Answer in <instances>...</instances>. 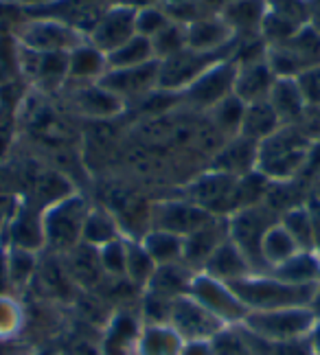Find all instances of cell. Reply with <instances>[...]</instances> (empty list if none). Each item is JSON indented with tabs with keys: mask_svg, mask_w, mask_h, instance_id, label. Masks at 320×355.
I'll use <instances>...</instances> for the list:
<instances>
[{
	"mask_svg": "<svg viewBox=\"0 0 320 355\" xmlns=\"http://www.w3.org/2000/svg\"><path fill=\"white\" fill-rule=\"evenodd\" d=\"M180 355H213L211 340H191L180 349Z\"/></svg>",
	"mask_w": 320,
	"mask_h": 355,
	"instance_id": "51",
	"label": "cell"
},
{
	"mask_svg": "<svg viewBox=\"0 0 320 355\" xmlns=\"http://www.w3.org/2000/svg\"><path fill=\"white\" fill-rule=\"evenodd\" d=\"M145 250L149 257L154 259L156 266H167V263H180L185 252V237L167 233V230H156L149 228L147 233L141 237Z\"/></svg>",
	"mask_w": 320,
	"mask_h": 355,
	"instance_id": "38",
	"label": "cell"
},
{
	"mask_svg": "<svg viewBox=\"0 0 320 355\" xmlns=\"http://www.w3.org/2000/svg\"><path fill=\"white\" fill-rule=\"evenodd\" d=\"M268 101L274 107V112L279 114L283 125H296V121H301L308 110L296 81L292 77H276Z\"/></svg>",
	"mask_w": 320,
	"mask_h": 355,
	"instance_id": "30",
	"label": "cell"
},
{
	"mask_svg": "<svg viewBox=\"0 0 320 355\" xmlns=\"http://www.w3.org/2000/svg\"><path fill=\"white\" fill-rule=\"evenodd\" d=\"M301 248L296 245V241L292 239V235L281 226V222L276 220L263 235L261 241V259H263V266L266 270H274L279 268L281 263H285L287 259H292Z\"/></svg>",
	"mask_w": 320,
	"mask_h": 355,
	"instance_id": "36",
	"label": "cell"
},
{
	"mask_svg": "<svg viewBox=\"0 0 320 355\" xmlns=\"http://www.w3.org/2000/svg\"><path fill=\"white\" fill-rule=\"evenodd\" d=\"M266 60L276 77L292 79L308 68L320 66V29L314 22L303 24L285 42L270 44Z\"/></svg>",
	"mask_w": 320,
	"mask_h": 355,
	"instance_id": "6",
	"label": "cell"
},
{
	"mask_svg": "<svg viewBox=\"0 0 320 355\" xmlns=\"http://www.w3.org/2000/svg\"><path fill=\"white\" fill-rule=\"evenodd\" d=\"M237 44L235 33L219 13H206L187 24V46L193 51H224Z\"/></svg>",
	"mask_w": 320,
	"mask_h": 355,
	"instance_id": "21",
	"label": "cell"
},
{
	"mask_svg": "<svg viewBox=\"0 0 320 355\" xmlns=\"http://www.w3.org/2000/svg\"><path fill=\"white\" fill-rule=\"evenodd\" d=\"M154 49H151V40L143 35H134L130 42H125L117 51L108 53V68H132L147 62H154Z\"/></svg>",
	"mask_w": 320,
	"mask_h": 355,
	"instance_id": "42",
	"label": "cell"
},
{
	"mask_svg": "<svg viewBox=\"0 0 320 355\" xmlns=\"http://www.w3.org/2000/svg\"><path fill=\"white\" fill-rule=\"evenodd\" d=\"M189 296L196 298L202 307H206L224 324H239L248 316V309L242 300L230 290L228 283H221L213 277L198 272L191 281Z\"/></svg>",
	"mask_w": 320,
	"mask_h": 355,
	"instance_id": "11",
	"label": "cell"
},
{
	"mask_svg": "<svg viewBox=\"0 0 320 355\" xmlns=\"http://www.w3.org/2000/svg\"><path fill=\"white\" fill-rule=\"evenodd\" d=\"M143 322L132 313H117L108 322L106 338H103V353L106 355H130L136 351L138 336H141Z\"/></svg>",
	"mask_w": 320,
	"mask_h": 355,
	"instance_id": "28",
	"label": "cell"
},
{
	"mask_svg": "<svg viewBox=\"0 0 320 355\" xmlns=\"http://www.w3.org/2000/svg\"><path fill=\"white\" fill-rule=\"evenodd\" d=\"M281 226L292 235L301 250H314V222L308 204L289 207L281 215Z\"/></svg>",
	"mask_w": 320,
	"mask_h": 355,
	"instance_id": "40",
	"label": "cell"
},
{
	"mask_svg": "<svg viewBox=\"0 0 320 355\" xmlns=\"http://www.w3.org/2000/svg\"><path fill=\"white\" fill-rule=\"evenodd\" d=\"M303 3H310V0H303Z\"/></svg>",
	"mask_w": 320,
	"mask_h": 355,
	"instance_id": "61",
	"label": "cell"
},
{
	"mask_svg": "<svg viewBox=\"0 0 320 355\" xmlns=\"http://www.w3.org/2000/svg\"><path fill=\"white\" fill-rule=\"evenodd\" d=\"M40 254L22 248H11L7 245V266H9V279L13 290H24L33 283L40 266Z\"/></svg>",
	"mask_w": 320,
	"mask_h": 355,
	"instance_id": "41",
	"label": "cell"
},
{
	"mask_svg": "<svg viewBox=\"0 0 320 355\" xmlns=\"http://www.w3.org/2000/svg\"><path fill=\"white\" fill-rule=\"evenodd\" d=\"M75 187L71 184V180L58 169H42L35 173L33 178V193H31V202L37 204V207L44 211L53 204L62 202L64 198L73 196Z\"/></svg>",
	"mask_w": 320,
	"mask_h": 355,
	"instance_id": "34",
	"label": "cell"
},
{
	"mask_svg": "<svg viewBox=\"0 0 320 355\" xmlns=\"http://www.w3.org/2000/svg\"><path fill=\"white\" fill-rule=\"evenodd\" d=\"M110 5H123V0H110Z\"/></svg>",
	"mask_w": 320,
	"mask_h": 355,
	"instance_id": "60",
	"label": "cell"
},
{
	"mask_svg": "<svg viewBox=\"0 0 320 355\" xmlns=\"http://www.w3.org/2000/svg\"><path fill=\"white\" fill-rule=\"evenodd\" d=\"M310 309L314 311L316 318H320V283L316 285V292H314V298H312V303H310Z\"/></svg>",
	"mask_w": 320,
	"mask_h": 355,
	"instance_id": "57",
	"label": "cell"
},
{
	"mask_svg": "<svg viewBox=\"0 0 320 355\" xmlns=\"http://www.w3.org/2000/svg\"><path fill=\"white\" fill-rule=\"evenodd\" d=\"M268 9V0H233L219 11V16L233 29L235 40H255L261 37V26Z\"/></svg>",
	"mask_w": 320,
	"mask_h": 355,
	"instance_id": "22",
	"label": "cell"
},
{
	"mask_svg": "<svg viewBox=\"0 0 320 355\" xmlns=\"http://www.w3.org/2000/svg\"><path fill=\"white\" fill-rule=\"evenodd\" d=\"M257 149L259 143L248 141L244 136H235L213 158V169L244 178L257 169Z\"/></svg>",
	"mask_w": 320,
	"mask_h": 355,
	"instance_id": "27",
	"label": "cell"
},
{
	"mask_svg": "<svg viewBox=\"0 0 320 355\" xmlns=\"http://www.w3.org/2000/svg\"><path fill=\"white\" fill-rule=\"evenodd\" d=\"M151 49H154V58L158 62L185 51L187 49V24L171 20L162 31H158L151 37Z\"/></svg>",
	"mask_w": 320,
	"mask_h": 355,
	"instance_id": "43",
	"label": "cell"
},
{
	"mask_svg": "<svg viewBox=\"0 0 320 355\" xmlns=\"http://www.w3.org/2000/svg\"><path fill=\"white\" fill-rule=\"evenodd\" d=\"M314 152V143L296 125H283L257 149V169L270 182H289L305 169Z\"/></svg>",
	"mask_w": 320,
	"mask_h": 355,
	"instance_id": "1",
	"label": "cell"
},
{
	"mask_svg": "<svg viewBox=\"0 0 320 355\" xmlns=\"http://www.w3.org/2000/svg\"><path fill=\"white\" fill-rule=\"evenodd\" d=\"M123 237H125L123 228L112 211L108 207H90L86 222H83V233H81L83 243L101 248V245L112 243Z\"/></svg>",
	"mask_w": 320,
	"mask_h": 355,
	"instance_id": "31",
	"label": "cell"
},
{
	"mask_svg": "<svg viewBox=\"0 0 320 355\" xmlns=\"http://www.w3.org/2000/svg\"><path fill=\"white\" fill-rule=\"evenodd\" d=\"M215 220V215L206 213L204 209L196 207L193 202L180 198V200H158L151 202L149 209V228L167 230L180 237L191 235L193 230Z\"/></svg>",
	"mask_w": 320,
	"mask_h": 355,
	"instance_id": "13",
	"label": "cell"
},
{
	"mask_svg": "<svg viewBox=\"0 0 320 355\" xmlns=\"http://www.w3.org/2000/svg\"><path fill=\"white\" fill-rule=\"evenodd\" d=\"M29 355H58V353L51 351V349H42V351H31Z\"/></svg>",
	"mask_w": 320,
	"mask_h": 355,
	"instance_id": "58",
	"label": "cell"
},
{
	"mask_svg": "<svg viewBox=\"0 0 320 355\" xmlns=\"http://www.w3.org/2000/svg\"><path fill=\"white\" fill-rule=\"evenodd\" d=\"M169 22H171V18L167 16V11L162 7L141 9V11H136V35H143V37L151 40Z\"/></svg>",
	"mask_w": 320,
	"mask_h": 355,
	"instance_id": "48",
	"label": "cell"
},
{
	"mask_svg": "<svg viewBox=\"0 0 320 355\" xmlns=\"http://www.w3.org/2000/svg\"><path fill=\"white\" fill-rule=\"evenodd\" d=\"M274 81H276V75L266 58L237 62V75H235L233 94L239 97L246 105L257 103V101H268Z\"/></svg>",
	"mask_w": 320,
	"mask_h": 355,
	"instance_id": "19",
	"label": "cell"
},
{
	"mask_svg": "<svg viewBox=\"0 0 320 355\" xmlns=\"http://www.w3.org/2000/svg\"><path fill=\"white\" fill-rule=\"evenodd\" d=\"M0 3L16 7V9L24 11L26 16H29V13H33V11H37V9H42V7H47V5L51 3V0H0Z\"/></svg>",
	"mask_w": 320,
	"mask_h": 355,
	"instance_id": "52",
	"label": "cell"
},
{
	"mask_svg": "<svg viewBox=\"0 0 320 355\" xmlns=\"http://www.w3.org/2000/svg\"><path fill=\"white\" fill-rule=\"evenodd\" d=\"M310 213H312V222H314V250L320 254V200L308 202Z\"/></svg>",
	"mask_w": 320,
	"mask_h": 355,
	"instance_id": "53",
	"label": "cell"
},
{
	"mask_svg": "<svg viewBox=\"0 0 320 355\" xmlns=\"http://www.w3.org/2000/svg\"><path fill=\"white\" fill-rule=\"evenodd\" d=\"M136 35V9L128 5H110L96 22L88 42L101 53H112Z\"/></svg>",
	"mask_w": 320,
	"mask_h": 355,
	"instance_id": "16",
	"label": "cell"
},
{
	"mask_svg": "<svg viewBox=\"0 0 320 355\" xmlns=\"http://www.w3.org/2000/svg\"><path fill=\"white\" fill-rule=\"evenodd\" d=\"M5 222H7V220H5L3 215H0V241H3V228H5Z\"/></svg>",
	"mask_w": 320,
	"mask_h": 355,
	"instance_id": "59",
	"label": "cell"
},
{
	"mask_svg": "<svg viewBox=\"0 0 320 355\" xmlns=\"http://www.w3.org/2000/svg\"><path fill=\"white\" fill-rule=\"evenodd\" d=\"M31 351L24 349L16 340H3L0 338V355H29Z\"/></svg>",
	"mask_w": 320,
	"mask_h": 355,
	"instance_id": "54",
	"label": "cell"
},
{
	"mask_svg": "<svg viewBox=\"0 0 320 355\" xmlns=\"http://www.w3.org/2000/svg\"><path fill=\"white\" fill-rule=\"evenodd\" d=\"M198 272L191 270L185 261L180 263H167V266H158L154 277L149 279L147 283V292H154L160 294L165 298H180V296H187L189 288H191V281L196 277Z\"/></svg>",
	"mask_w": 320,
	"mask_h": 355,
	"instance_id": "29",
	"label": "cell"
},
{
	"mask_svg": "<svg viewBox=\"0 0 320 355\" xmlns=\"http://www.w3.org/2000/svg\"><path fill=\"white\" fill-rule=\"evenodd\" d=\"M281 128H283V123H281L279 114L274 112L270 101H257V103L246 105L239 136H244V139L253 141V143H261Z\"/></svg>",
	"mask_w": 320,
	"mask_h": 355,
	"instance_id": "32",
	"label": "cell"
},
{
	"mask_svg": "<svg viewBox=\"0 0 320 355\" xmlns=\"http://www.w3.org/2000/svg\"><path fill=\"white\" fill-rule=\"evenodd\" d=\"M13 285L9 279V266H7V243L0 241V296H11Z\"/></svg>",
	"mask_w": 320,
	"mask_h": 355,
	"instance_id": "50",
	"label": "cell"
},
{
	"mask_svg": "<svg viewBox=\"0 0 320 355\" xmlns=\"http://www.w3.org/2000/svg\"><path fill=\"white\" fill-rule=\"evenodd\" d=\"M16 40L22 46L37 53H71L88 37L55 18L26 16V20L18 26Z\"/></svg>",
	"mask_w": 320,
	"mask_h": 355,
	"instance_id": "10",
	"label": "cell"
},
{
	"mask_svg": "<svg viewBox=\"0 0 320 355\" xmlns=\"http://www.w3.org/2000/svg\"><path fill=\"white\" fill-rule=\"evenodd\" d=\"M235 75H237V62H235V58L217 62L193 81L189 88L180 92L183 107L196 114H206L215 103L233 94Z\"/></svg>",
	"mask_w": 320,
	"mask_h": 355,
	"instance_id": "9",
	"label": "cell"
},
{
	"mask_svg": "<svg viewBox=\"0 0 320 355\" xmlns=\"http://www.w3.org/2000/svg\"><path fill=\"white\" fill-rule=\"evenodd\" d=\"M270 275L292 285H316L320 283V254L316 250H298Z\"/></svg>",
	"mask_w": 320,
	"mask_h": 355,
	"instance_id": "33",
	"label": "cell"
},
{
	"mask_svg": "<svg viewBox=\"0 0 320 355\" xmlns=\"http://www.w3.org/2000/svg\"><path fill=\"white\" fill-rule=\"evenodd\" d=\"M244 112H246V103L239 97H235V94H228L226 99L215 103L204 116L221 136H224V139L230 141L235 136H239Z\"/></svg>",
	"mask_w": 320,
	"mask_h": 355,
	"instance_id": "39",
	"label": "cell"
},
{
	"mask_svg": "<svg viewBox=\"0 0 320 355\" xmlns=\"http://www.w3.org/2000/svg\"><path fill=\"white\" fill-rule=\"evenodd\" d=\"M171 307H174L171 298H165L160 294L143 290L141 322L143 324H169V320H171Z\"/></svg>",
	"mask_w": 320,
	"mask_h": 355,
	"instance_id": "45",
	"label": "cell"
},
{
	"mask_svg": "<svg viewBox=\"0 0 320 355\" xmlns=\"http://www.w3.org/2000/svg\"><path fill=\"white\" fill-rule=\"evenodd\" d=\"M235 49H237V44L230 46V49H224V51L204 53V51H193L187 46L185 51H180V53H176V55L160 62L158 88L169 90V92H183L202 73H206L211 66H215L221 60L235 58Z\"/></svg>",
	"mask_w": 320,
	"mask_h": 355,
	"instance_id": "8",
	"label": "cell"
},
{
	"mask_svg": "<svg viewBox=\"0 0 320 355\" xmlns=\"http://www.w3.org/2000/svg\"><path fill=\"white\" fill-rule=\"evenodd\" d=\"M99 259L106 279H125V237L101 245Z\"/></svg>",
	"mask_w": 320,
	"mask_h": 355,
	"instance_id": "46",
	"label": "cell"
},
{
	"mask_svg": "<svg viewBox=\"0 0 320 355\" xmlns=\"http://www.w3.org/2000/svg\"><path fill=\"white\" fill-rule=\"evenodd\" d=\"M169 327L185 343H191V340H213L226 324L187 294L174 300Z\"/></svg>",
	"mask_w": 320,
	"mask_h": 355,
	"instance_id": "15",
	"label": "cell"
},
{
	"mask_svg": "<svg viewBox=\"0 0 320 355\" xmlns=\"http://www.w3.org/2000/svg\"><path fill=\"white\" fill-rule=\"evenodd\" d=\"M316 285H292L266 272V275H250L230 283V290L237 294L248 311H270L285 307H310Z\"/></svg>",
	"mask_w": 320,
	"mask_h": 355,
	"instance_id": "2",
	"label": "cell"
},
{
	"mask_svg": "<svg viewBox=\"0 0 320 355\" xmlns=\"http://www.w3.org/2000/svg\"><path fill=\"white\" fill-rule=\"evenodd\" d=\"M296 86L303 94V101L308 107H320V66L308 68L294 77Z\"/></svg>",
	"mask_w": 320,
	"mask_h": 355,
	"instance_id": "49",
	"label": "cell"
},
{
	"mask_svg": "<svg viewBox=\"0 0 320 355\" xmlns=\"http://www.w3.org/2000/svg\"><path fill=\"white\" fill-rule=\"evenodd\" d=\"M62 259H64L68 275H71L77 288L92 290L106 279L103 268H101V259H99V248H94V245H88L81 241L73 250L62 254Z\"/></svg>",
	"mask_w": 320,
	"mask_h": 355,
	"instance_id": "24",
	"label": "cell"
},
{
	"mask_svg": "<svg viewBox=\"0 0 320 355\" xmlns=\"http://www.w3.org/2000/svg\"><path fill=\"white\" fill-rule=\"evenodd\" d=\"M228 239V222L226 217H215L208 224L200 226L198 230H193L191 235L185 237V252L183 261L196 272H202L204 263L208 261L221 241Z\"/></svg>",
	"mask_w": 320,
	"mask_h": 355,
	"instance_id": "20",
	"label": "cell"
},
{
	"mask_svg": "<svg viewBox=\"0 0 320 355\" xmlns=\"http://www.w3.org/2000/svg\"><path fill=\"white\" fill-rule=\"evenodd\" d=\"M156 268V261L149 257L141 239L125 237V281H130L138 290H145Z\"/></svg>",
	"mask_w": 320,
	"mask_h": 355,
	"instance_id": "37",
	"label": "cell"
},
{
	"mask_svg": "<svg viewBox=\"0 0 320 355\" xmlns=\"http://www.w3.org/2000/svg\"><path fill=\"white\" fill-rule=\"evenodd\" d=\"M228 222V239L237 245L242 254L248 259L250 268L255 270V275H266V266L261 259V241L266 230L276 222L270 217V211H266L263 204H255V207H244L235 211Z\"/></svg>",
	"mask_w": 320,
	"mask_h": 355,
	"instance_id": "7",
	"label": "cell"
},
{
	"mask_svg": "<svg viewBox=\"0 0 320 355\" xmlns=\"http://www.w3.org/2000/svg\"><path fill=\"white\" fill-rule=\"evenodd\" d=\"M185 200L215 217H230L242 209L239 178L211 167L185 187Z\"/></svg>",
	"mask_w": 320,
	"mask_h": 355,
	"instance_id": "5",
	"label": "cell"
},
{
	"mask_svg": "<svg viewBox=\"0 0 320 355\" xmlns=\"http://www.w3.org/2000/svg\"><path fill=\"white\" fill-rule=\"evenodd\" d=\"M202 272L221 283H228V285L255 275V270L250 268L248 259L242 254V250L230 239L219 243V248L208 257V261L204 263Z\"/></svg>",
	"mask_w": 320,
	"mask_h": 355,
	"instance_id": "25",
	"label": "cell"
},
{
	"mask_svg": "<svg viewBox=\"0 0 320 355\" xmlns=\"http://www.w3.org/2000/svg\"><path fill=\"white\" fill-rule=\"evenodd\" d=\"M213 355H274V345L263 340L246 324H226L213 340Z\"/></svg>",
	"mask_w": 320,
	"mask_h": 355,
	"instance_id": "23",
	"label": "cell"
},
{
	"mask_svg": "<svg viewBox=\"0 0 320 355\" xmlns=\"http://www.w3.org/2000/svg\"><path fill=\"white\" fill-rule=\"evenodd\" d=\"M123 5L141 11V9H149V7H160V0H123Z\"/></svg>",
	"mask_w": 320,
	"mask_h": 355,
	"instance_id": "56",
	"label": "cell"
},
{
	"mask_svg": "<svg viewBox=\"0 0 320 355\" xmlns=\"http://www.w3.org/2000/svg\"><path fill=\"white\" fill-rule=\"evenodd\" d=\"M22 329V309L11 296H0V338L13 340Z\"/></svg>",
	"mask_w": 320,
	"mask_h": 355,
	"instance_id": "47",
	"label": "cell"
},
{
	"mask_svg": "<svg viewBox=\"0 0 320 355\" xmlns=\"http://www.w3.org/2000/svg\"><path fill=\"white\" fill-rule=\"evenodd\" d=\"M108 71V55L88 40L68 53V84L66 86H86L96 84Z\"/></svg>",
	"mask_w": 320,
	"mask_h": 355,
	"instance_id": "26",
	"label": "cell"
},
{
	"mask_svg": "<svg viewBox=\"0 0 320 355\" xmlns=\"http://www.w3.org/2000/svg\"><path fill=\"white\" fill-rule=\"evenodd\" d=\"M314 322L316 316L310 307H285L270 311H248L242 324L276 347L305 340L312 331Z\"/></svg>",
	"mask_w": 320,
	"mask_h": 355,
	"instance_id": "4",
	"label": "cell"
},
{
	"mask_svg": "<svg viewBox=\"0 0 320 355\" xmlns=\"http://www.w3.org/2000/svg\"><path fill=\"white\" fill-rule=\"evenodd\" d=\"M71 103L77 114L90 121H112L128 110V103L121 101L108 88H103L99 81L86 86H73Z\"/></svg>",
	"mask_w": 320,
	"mask_h": 355,
	"instance_id": "18",
	"label": "cell"
},
{
	"mask_svg": "<svg viewBox=\"0 0 320 355\" xmlns=\"http://www.w3.org/2000/svg\"><path fill=\"white\" fill-rule=\"evenodd\" d=\"M20 77V44L16 35L0 33V86Z\"/></svg>",
	"mask_w": 320,
	"mask_h": 355,
	"instance_id": "44",
	"label": "cell"
},
{
	"mask_svg": "<svg viewBox=\"0 0 320 355\" xmlns=\"http://www.w3.org/2000/svg\"><path fill=\"white\" fill-rule=\"evenodd\" d=\"M308 345L314 355H320V318H316L312 331L308 334Z\"/></svg>",
	"mask_w": 320,
	"mask_h": 355,
	"instance_id": "55",
	"label": "cell"
},
{
	"mask_svg": "<svg viewBox=\"0 0 320 355\" xmlns=\"http://www.w3.org/2000/svg\"><path fill=\"white\" fill-rule=\"evenodd\" d=\"M158 60L132 68H108L106 75L99 79V84L117 94L130 107V103H138L158 88Z\"/></svg>",
	"mask_w": 320,
	"mask_h": 355,
	"instance_id": "14",
	"label": "cell"
},
{
	"mask_svg": "<svg viewBox=\"0 0 320 355\" xmlns=\"http://www.w3.org/2000/svg\"><path fill=\"white\" fill-rule=\"evenodd\" d=\"M185 340L169 324H143L136 343V355H180Z\"/></svg>",
	"mask_w": 320,
	"mask_h": 355,
	"instance_id": "35",
	"label": "cell"
},
{
	"mask_svg": "<svg viewBox=\"0 0 320 355\" xmlns=\"http://www.w3.org/2000/svg\"><path fill=\"white\" fill-rule=\"evenodd\" d=\"M90 211V204L79 193L64 198L62 202L44 209V239L47 248L55 254H66L81 243L83 222Z\"/></svg>",
	"mask_w": 320,
	"mask_h": 355,
	"instance_id": "3",
	"label": "cell"
},
{
	"mask_svg": "<svg viewBox=\"0 0 320 355\" xmlns=\"http://www.w3.org/2000/svg\"><path fill=\"white\" fill-rule=\"evenodd\" d=\"M3 241L11 248H22L31 252H44V211L29 198L16 204V209L7 217L3 228Z\"/></svg>",
	"mask_w": 320,
	"mask_h": 355,
	"instance_id": "12",
	"label": "cell"
},
{
	"mask_svg": "<svg viewBox=\"0 0 320 355\" xmlns=\"http://www.w3.org/2000/svg\"><path fill=\"white\" fill-rule=\"evenodd\" d=\"M108 7L110 0H51L47 7L29 13V16L55 18L88 37Z\"/></svg>",
	"mask_w": 320,
	"mask_h": 355,
	"instance_id": "17",
	"label": "cell"
}]
</instances>
